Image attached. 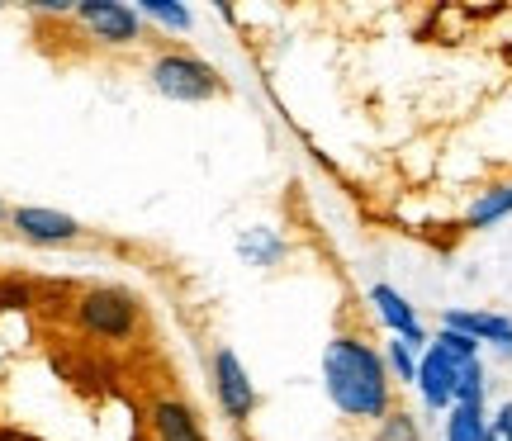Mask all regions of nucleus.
<instances>
[{"instance_id": "f257e3e1", "label": "nucleus", "mask_w": 512, "mask_h": 441, "mask_svg": "<svg viewBox=\"0 0 512 441\" xmlns=\"http://www.w3.org/2000/svg\"><path fill=\"white\" fill-rule=\"evenodd\" d=\"M323 389H328L332 408L351 423H380L394 408V380L384 366V351L351 332L332 337L323 347Z\"/></svg>"}, {"instance_id": "f03ea898", "label": "nucleus", "mask_w": 512, "mask_h": 441, "mask_svg": "<svg viewBox=\"0 0 512 441\" xmlns=\"http://www.w3.org/2000/svg\"><path fill=\"white\" fill-rule=\"evenodd\" d=\"M147 81H152V91L166 95V100H176V105H204V100L223 95L219 67L195 53H181V48H166V53L152 57Z\"/></svg>"}, {"instance_id": "7ed1b4c3", "label": "nucleus", "mask_w": 512, "mask_h": 441, "mask_svg": "<svg viewBox=\"0 0 512 441\" xmlns=\"http://www.w3.org/2000/svg\"><path fill=\"white\" fill-rule=\"evenodd\" d=\"M76 328L100 337V342H128L143 328V304L138 294L119 290V285H95V290L76 294Z\"/></svg>"}, {"instance_id": "20e7f679", "label": "nucleus", "mask_w": 512, "mask_h": 441, "mask_svg": "<svg viewBox=\"0 0 512 441\" xmlns=\"http://www.w3.org/2000/svg\"><path fill=\"white\" fill-rule=\"evenodd\" d=\"M209 366H214V394H219L223 418L242 427L256 413V385L247 375V366H242V356L233 347H214Z\"/></svg>"}, {"instance_id": "39448f33", "label": "nucleus", "mask_w": 512, "mask_h": 441, "mask_svg": "<svg viewBox=\"0 0 512 441\" xmlns=\"http://www.w3.org/2000/svg\"><path fill=\"white\" fill-rule=\"evenodd\" d=\"M72 15L91 29V38L110 43V48H133V43H143V15H138V5H119V0H86V5H76Z\"/></svg>"}, {"instance_id": "423d86ee", "label": "nucleus", "mask_w": 512, "mask_h": 441, "mask_svg": "<svg viewBox=\"0 0 512 441\" xmlns=\"http://www.w3.org/2000/svg\"><path fill=\"white\" fill-rule=\"evenodd\" d=\"M370 309H375V318L389 328V337H403V342L418 351V356L432 347V332L422 328L418 309H413V304H408L394 285H370Z\"/></svg>"}, {"instance_id": "0eeeda50", "label": "nucleus", "mask_w": 512, "mask_h": 441, "mask_svg": "<svg viewBox=\"0 0 512 441\" xmlns=\"http://www.w3.org/2000/svg\"><path fill=\"white\" fill-rule=\"evenodd\" d=\"M456 375H460V361L456 356H446L441 347H427L418 356V394L422 404L432 408V413H451L456 408Z\"/></svg>"}, {"instance_id": "6e6552de", "label": "nucleus", "mask_w": 512, "mask_h": 441, "mask_svg": "<svg viewBox=\"0 0 512 441\" xmlns=\"http://www.w3.org/2000/svg\"><path fill=\"white\" fill-rule=\"evenodd\" d=\"M441 328L465 332V337H475L479 347H494L498 356H508V361H512V318H503V313L446 309V313H441Z\"/></svg>"}, {"instance_id": "1a4fd4ad", "label": "nucleus", "mask_w": 512, "mask_h": 441, "mask_svg": "<svg viewBox=\"0 0 512 441\" xmlns=\"http://www.w3.org/2000/svg\"><path fill=\"white\" fill-rule=\"evenodd\" d=\"M10 223L19 228V238L38 242V247H62V242H76L81 238V223L62 209H38V204H24L10 214Z\"/></svg>"}, {"instance_id": "9d476101", "label": "nucleus", "mask_w": 512, "mask_h": 441, "mask_svg": "<svg viewBox=\"0 0 512 441\" xmlns=\"http://www.w3.org/2000/svg\"><path fill=\"white\" fill-rule=\"evenodd\" d=\"M147 418H152V437L157 441H209L204 437V427H200V418H195V408L185 404V399H176V394L152 399Z\"/></svg>"}, {"instance_id": "9b49d317", "label": "nucleus", "mask_w": 512, "mask_h": 441, "mask_svg": "<svg viewBox=\"0 0 512 441\" xmlns=\"http://www.w3.org/2000/svg\"><path fill=\"white\" fill-rule=\"evenodd\" d=\"M508 214H512V181H498V185H489L470 209H465V228H470V233H484V228L503 223Z\"/></svg>"}, {"instance_id": "f8f14e48", "label": "nucleus", "mask_w": 512, "mask_h": 441, "mask_svg": "<svg viewBox=\"0 0 512 441\" xmlns=\"http://www.w3.org/2000/svg\"><path fill=\"white\" fill-rule=\"evenodd\" d=\"M446 441H489V418L475 404H456L446 413Z\"/></svg>"}, {"instance_id": "ddd939ff", "label": "nucleus", "mask_w": 512, "mask_h": 441, "mask_svg": "<svg viewBox=\"0 0 512 441\" xmlns=\"http://www.w3.org/2000/svg\"><path fill=\"white\" fill-rule=\"evenodd\" d=\"M384 366H389V380H394V385H418V351L408 347L403 337H389V342H384Z\"/></svg>"}, {"instance_id": "4468645a", "label": "nucleus", "mask_w": 512, "mask_h": 441, "mask_svg": "<svg viewBox=\"0 0 512 441\" xmlns=\"http://www.w3.org/2000/svg\"><path fill=\"white\" fill-rule=\"evenodd\" d=\"M484 394H489V375H484V361H460L456 375V404H475L484 408Z\"/></svg>"}, {"instance_id": "2eb2a0df", "label": "nucleus", "mask_w": 512, "mask_h": 441, "mask_svg": "<svg viewBox=\"0 0 512 441\" xmlns=\"http://www.w3.org/2000/svg\"><path fill=\"white\" fill-rule=\"evenodd\" d=\"M138 15H143V24L152 19V24H162V29H171V34H185V29L195 24V15H190L185 5H166V0H143Z\"/></svg>"}, {"instance_id": "dca6fc26", "label": "nucleus", "mask_w": 512, "mask_h": 441, "mask_svg": "<svg viewBox=\"0 0 512 441\" xmlns=\"http://www.w3.org/2000/svg\"><path fill=\"white\" fill-rule=\"evenodd\" d=\"M238 252L247 261H256V266H271V261L285 257V242L271 238L266 228H256V233H242V238H238Z\"/></svg>"}, {"instance_id": "f3484780", "label": "nucleus", "mask_w": 512, "mask_h": 441, "mask_svg": "<svg viewBox=\"0 0 512 441\" xmlns=\"http://www.w3.org/2000/svg\"><path fill=\"white\" fill-rule=\"evenodd\" d=\"M375 441H422L418 418L403 413V408H389L380 423H375Z\"/></svg>"}, {"instance_id": "a211bd4d", "label": "nucleus", "mask_w": 512, "mask_h": 441, "mask_svg": "<svg viewBox=\"0 0 512 441\" xmlns=\"http://www.w3.org/2000/svg\"><path fill=\"white\" fill-rule=\"evenodd\" d=\"M432 347H441L446 356H456V361H475L479 356L475 337H465V332H456V328H437L432 332Z\"/></svg>"}, {"instance_id": "6ab92c4d", "label": "nucleus", "mask_w": 512, "mask_h": 441, "mask_svg": "<svg viewBox=\"0 0 512 441\" xmlns=\"http://www.w3.org/2000/svg\"><path fill=\"white\" fill-rule=\"evenodd\" d=\"M24 304H34V290L29 285H0V309H24Z\"/></svg>"}, {"instance_id": "aec40b11", "label": "nucleus", "mask_w": 512, "mask_h": 441, "mask_svg": "<svg viewBox=\"0 0 512 441\" xmlns=\"http://www.w3.org/2000/svg\"><path fill=\"white\" fill-rule=\"evenodd\" d=\"M489 441H512V404H503L489 418Z\"/></svg>"}, {"instance_id": "412c9836", "label": "nucleus", "mask_w": 512, "mask_h": 441, "mask_svg": "<svg viewBox=\"0 0 512 441\" xmlns=\"http://www.w3.org/2000/svg\"><path fill=\"white\" fill-rule=\"evenodd\" d=\"M0 223H5V204H0Z\"/></svg>"}]
</instances>
